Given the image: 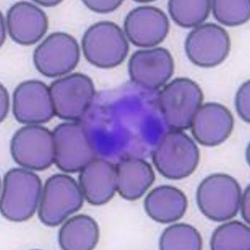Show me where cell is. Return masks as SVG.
<instances>
[{
	"label": "cell",
	"instance_id": "obj_29",
	"mask_svg": "<svg viewBox=\"0 0 250 250\" xmlns=\"http://www.w3.org/2000/svg\"><path fill=\"white\" fill-rule=\"evenodd\" d=\"M35 2L45 7H53L57 5L61 2L60 1H35Z\"/></svg>",
	"mask_w": 250,
	"mask_h": 250
},
{
	"label": "cell",
	"instance_id": "obj_28",
	"mask_svg": "<svg viewBox=\"0 0 250 250\" xmlns=\"http://www.w3.org/2000/svg\"><path fill=\"white\" fill-rule=\"evenodd\" d=\"M9 108V97L7 89L1 85V121L7 117Z\"/></svg>",
	"mask_w": 250,
	"mask_h": 250
},
{
	"label": "cell",
	"instance_id": "obj_8",
	"mask_svg": "<svg viewBox=\"0 0 250 250\" xmlns=\"http://www.w3.org/2000/svg\"><path fill=\"white\" fill-rule=\"evenodd\" d=\"M11 152L14 161L23 168L45 170L55 163L53 133L40 125H26L14 134Z\"/></svg>",
	"mask_w": 250,
	"mask_h": 250
},
{
	"label": "cell",
	"instance_id": "obj_19",
	"mask_svg": "<svg viewBox=\"0 0 250 250\" xmlns=\"http://www.w3.org/2000/svg\"><path fill=\"white\" fill-rule=\"evenodd\" d=\"M188 206L187 197L177 188L162 186L150 192L144 201L147 215L156 222L168 224L180 220Z\"/></svg>",
	"mask_w": 250,
	"mask_h": 250
},
{
	"label": "cell",
	"instance_id": "obj_21",
	"mask_svg": "<svg viewBox=\"0 0 250 250\" xmlns=\"http://www.w3.org/2000/svg\"><path fill=\"white\" fill-rule=\"evenodd\" d=\"M210 246L213 250H250V228L238 221L221 225L213 233Z\"/></svg>",
	"mask_w": 250,
	"mask_h": 250
},
{
	"label": "cell",
	"instance_id": "obj_3",
	"mask_svg": "<svg viewBox=\"0 0 250 250\" xmlns=\"http://www.w3.org/2000/svg\"><path fill=\"white\" fill-rule=\"evenodd\" d=\"M158 99L167 126L182 131L190 127L192 120L203 102L204 94L194 81L180 78L166 85Z\"/></svg>",
	"mask_w": 250,
	"mask_h": 250
},
{
	"label": "cell",
	"instance_id": "obj_20",
	"mask_svg": "<svg viewBox=\"0 0 250 250\" xmlns=\"http://www.w3.org/2000/svg\"><path fill=\"white\" fill-rule=\"evenodd\" d=\"M99 235V226L95 220L87 215L79 214L62 225L59 240L62 250H90L97 246Z\"/></svg>",
	"mask_w": 250,
	"mask_h": 250
},
{
	"label": "cell",
	"instance_id": "obj_26",
	"mask_svg": "<svg viewBox=\"0 0 250 250\" xmlns=\"http://www.w3.org/2000/svg\"><path fill=\"white\" fill-rule=\"evenodd\" d=\"M90 10L98 13L112 12L122 5L123 1H83Z\"/></svg>",
	"mask_w": 250,
	"mask_h": 250
},
{
	"label": "cell",
	"instance_id": "obj_7",
	"mask_svg": "<svg viewBox=\"0 0 250 250\" xmlns=\"http://www.w3.org/2000/svg\"><path fill=\"white\" fill-rule=\"evenodd\" d=\"M50 91L55 114L59 118L74 122L83 118L92 104L95 89L89 76L74 73L51 84Z\"/></svg>",
	"mask_w": 250,
	"mask_h": 250
},
{
	"label": "cell",
	"instance_id": "obj_24",
	"mask_svg": "<svg viewBox=\"0 0 250 250\" xmlns=\"http://www.w3.org/2000/svg\"><path fill=\"white\" fill-rule=\"evenodd\" d=\"M211 8L216 20L227 26L242 25L250 16L249 0H214Z\"/></svg>",
	"mask_w": 250,
	"mask_h": 250
},
{
	"label": "cell",
	"instance_id": "obj_18",
	"mask_svg": "<svg viewBox=\"0 0 250 250\" xmlns=\"http://www.w3.org/2000/svg\"><path fill=\"white\" fill-rule=\"evenodd\" d=\"M117 191L125 199L141 198L155 180V172L148 162L138 157H127L115 166Z\"/></svg>",
	"mask_w": 250,
	"mask_h": 250
},
{
	"label": "cell",
	"instance_id": "obj_25",
	"mask_svg": "<svg viewBox=\"0 0 250 250\" xmlns=\"http://www.w3.org/2000/svg\"><path fill=\"white\" fill-rule=\"evenodd\" d=\"M250 83L248 81L240 86L235 99V108L239 116L248 123L250 121Z\"/></svg>",
	"mask_w": 250,
	"mask_h": 250
},
{
	"label": "cell",
	"instance_id": "obj_15",
	"mask_svg": "<svg viewBox=\"0 0 250 250\" xmlns=\"http://www.w3.org/2000/svg\"><path fill=\"white\" fill-rule=\"evenodd\" d=\"M234 119L229 110L215 103L204 104L194 115L191 133L202 146L213 147L224 142L231 134Z\"/></svg>",
	"mask_w": 250,
	"mask_h": 250
},
{
	"label": "cell",
	"instance_id": "obj_2",
	"mask_svg": "<svg viewBox=\"0 0 250 250\" xmlns=\"http://www.w3.org/2000/svg\"><path fill=\"white\" fill-rule=\"evenodd\" d=\"M154 165L160 174L170 180L185 179L193 174L200 160L199 149L185 133L167 132L152 154Z\"/></svg>",
	"mask_w": 250,
	"mask_h": 250
},
{
	"label": "cell",
	"instance_id": "obj_23",
	"mask_svg": "<svg viewBox=\"0 0 250 250\" xmlns=\"http://www.w3.org/2000/svg\"><path fill=\"white\" fill-rule=\"evenodd\" d=\"M203 246V239L198 230L185 223L170 226L160 239V248L162 250H200Z\"/></svg>",
	"mask_w": 250,
	"mask_h": 250
},
{
	"label": "cell",
	"instance_id": "obj_6",
	"mask_svg": "<svg viewBox=\"0 0 250 250\" xmlns=\"http://www.w3.org/2000/svg\"><path fill=\"white\" fill-rule=\"evenodd\" d=\"M83 200L80 186L73 177L65 174L53 175L43 187L38 216L43 224L57 227L80 210Z\"/></svg>",
	"mask_w": 250,
	"mask_h": 250
},
{
	"label": "cell",
	"instance_id": "obj_1",
	"mask_svg": "<svg viewBox=\"0 0 250 250\" xmlns=\"http://www.w3.org/2000/svg\"><path fill=\"white\" fill-rule=\"evenodd\" d=\"M42 191L39 176L25 168H13L4 175L1 198V212L14 222L30 219L36 210Z\"/></svg>",
	"mask_w": 250,
	"mask_h": 250
},
{
	"label": "cell",
	"instance_id": "obj_14",
	"mask_svg": "<svg viewBox=\"0 0 250 250\" xmlns=\"http://www.w3.org/2000/svg\"><path fill=\"white\" fill-rule=\"evenodd\" d=\"M166 14L153 6H141L129 12L124 21V30L132 44L141 47L160 44L169 33Z\"/></svg>",
	"mask_w": 250,
	"mask_h": 250
},
{
	"label": "cell",
	"instance_id": "obj_16",
	"mask_svg": "<svg viewBox=\"0 0 250 250\" xmlns=\"http://www.w3.org/2000/svg\"><path fill=\"white\" fill-rule=\"evenodd\" d=\"M6 21L12 40L26 46L40 41L49 26L45 12L35 4L25 1L17 2L9 9Z\"/></svg>",
	"mask_w": 250,
	"mask_h": 250
},
{
	"label": "cell",
	"instance_id": "obj_5",
	"mask_svg": "<svg viewBox=\"0 0 250 250\" xmlns=\"http://www.w3.org/2000/svg\"><path fill=\"white\" fill-rule=\"evenodd\" d=\"M82 47L85 59L102 69L121 64L128 54L129 45L120 27L112 21L94 24L85 32Z\"/></svg>",
	"mask_w": 250,
	"mask_h": 250
},
{
	"label": "cell",
	"instance_id": "obj_13",
	"mask_svg": "<svg viewBox=\"0 0 250 250\" xmlns=\"http://www.w3.org/2000/svg\"><path fill=\"white\" fill-rule=\"evenodd\" d=\"M174 70V60L169 51L163 47L137 51L128 62L132 81L148 90H156L164 86Z\"/></svg>",
	"mask_w": 250,
	"mask_h": 250
},
{
	"label": "cell",
	"instance_id": "obj_4",
	"mask_svg": "<svg viewBox=\"0 0 250 250\" xmlns=\"http://www.w3.org/2000/svg\"><path fill=\"white\" fill-rule=\"evenodd\" d=\"M242 194L241 187L233 177L214 174L201 182L196 192L197 204L208 219L225 222L237 215Z\"/></svg>",
	"mask_w": 250,
	"mask_h": 250
},
{
	"label": "cell",
	"instance_id": "obj_27",
	"mask_svg": "<svg viewBox=\"0 0 250 250\" xmlns=\"http://www.w3.org/2000/svg\"><path fill=\"white\" fill-rule=\"evenodd\" d=\"M240 208H241L242 217L245 222L250 224V186L245 190L240 201Z\"/></svg>",
	"mask_w": 250,
	"mask_h": 250
},
{
	"label": "cell",
	"instance_id": "obj_9",
	"mask_svg": "<svg viewBox=\"0 0 250 250\" xmlns=\"http://www.w3.org/2000/svg\"><path fill=\"white\" fill-rule=\"evenodd\" d=\"M52 133L55 163L62 171L80 172L95 158L93 143L81 124L75 122L62 123Z\"/></svg>",
	"mask_w": 250,
	"mask_h": 250
},
{
	"label": "cell",
	"instance_id": "obj_22",
	"mask_svg": "<svg viewBox=\"0 0 250 250\" xmlns=\"http://www.w3.org/2000/svg\"><path fill=\"white\" fill-rule=\"evenodd\" d=\"M211 1L209 0L183 1L171 0L168 2V10L174 22L182 27L198 26L208 18Z\"/></svg>",
	"mask_w": 250,
	"mask_h": 250
},
{
	"label": "cell",
	"instance_id": "obj_11",
	"mask_svg": "<svg viewBox=\"0 0 250 250\" xmlns=\"http://www.w3.org/2000/svg\"><path fill=\"white\" fill-rule=\"evenodd\" d=\"M230 49L229 33L215 23L196 27L188 35L185 50L188 57L196 65L212 68L227 59Z\"/></svg>",
	"mask_w": 250,
	"mask_h": 250
},
{
	"label": "cell",
	"instance_id": "obj_10",
	"mask_svg": "<svg viewBox=\"0 0 250 250\" xmlns=\"http://www.w3.org/2000/svg\"><path fill=\"white\" fill-rule=\"evenodd\" d=\"M80 49L75 38L64 32L51 33L38 45L33 62L41 74L54 78L70 73L78 65Z\"/></svg>",
	"mask_w": 250,
	"mask_h": 250
},
{
	"label": "cell",
	"instance_id": "obj_17",
	"mask_svg": "<svg viewBox=\"0 0 250 250\" xmlns=\"http://www.w3.org/2000/svg\"><path fill=\"white\" fill-rule=\"evenodd\" d=\"M80 173L79 185L84 198L91 205H103L117 191L115 166L102 158H94Z\"/></svg>",
	"mask_w": 250,
	"mask_h": 250
},
{
	"label": "cell",
	"instance_id": "obj_12",
	"mask_svg": "<svg viewBox=\"0 0 250 250\" xmlns=\"http://www.w3.org/2000/svg\"><path fill=\"white\" fill-rule=\"evenodd\" d=\"M13 112L23 124L49 122L55 115L49 86L38 80L23 82L14 90Z\"/></svg>",
	"mask_w": 250,
	"mask_h": 250
}]
</instances>
